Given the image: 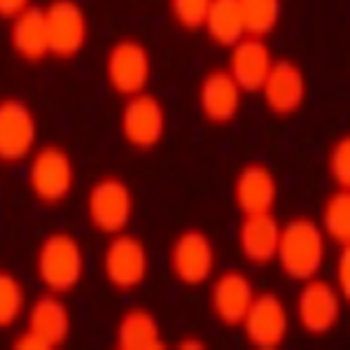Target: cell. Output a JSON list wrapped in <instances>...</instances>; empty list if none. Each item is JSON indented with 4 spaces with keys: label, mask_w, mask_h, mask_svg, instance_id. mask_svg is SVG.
<instances>
[{
    "label": "cell",
    "mask_w": 350,
    "mask_h": 350,
    "mask_svg": "<svg viewBox=\"0 0 350 350\" xmlns=\"http://www.w3.org/2000/svg\"><path fill=\"white\" fill-rule=\"evenodd\" d=\"M259 92L267 100V108L275 117H292L306 103V75H304L301 66L297 61L278 59L273 61Z\"/></svg>",
    "instance_id": "obj_12"
},
{
    "label": "cell",
    "mask_w": 350,
    "mask_h": 350,
    "mask_svg": "<svg viewBox=\"0 0 350 350\" xmlns=\"http://www.w3.org/2000/svg\"><path fill=\"white\" fill-rule=\"evenodd\" d=\"M348 262H350V250L348 245H341L336 262V290L341 292L343 299H348Z\"/></svg>",
    "instance_id": "obj_28"
},
{
    "label": "cell",
    "mask_w": 350,
    "mask_h": 350,
    "mask_svg": "<svg viewBox=\"0 0 350 350\" xmlns=\"http://www.w3.org/2000/svg\"><path fill=\"white\" fill-rule=\"evenodd\" d=\"M171 269L183 285L196 287L211 280L215 271V245L201 229H185L171 245Z\"/></svg>",
    "instance_id": "obj_9"
},
{
    "label": "cell",
    "mask_w": 350,
    "mask_h": 350,
    "mask_svg": "<svg viewBox=\"0 0 350 350\" xmlns=\"http://www.w3.org/2000/svg\"><path fill=\"white\" fill-rule=\"evenodd\" d=\"M10 42L16 56L24 61H42L49 54L47 24H44L42 8H26L12 19Z\"/></svg>",
    "instance_id": "obj_20"
},
{
    "label": "cell",
    "mask_w": 350,
    "mask_h": 350,
    "mask_svg": "<svg viewBox=\"0 0 350 350\" xmlns=\"http://www.w3.org/2000/svg\"><path fill=\"white\" fill-rule=\"evenodd\" d=\"M152 75V59L143 42L135 38H122L110 47L105 59L108 84L122 96H135L145 92Z\"/></svg>",
    "instance_id": "obj_5"
},
{
    "label": "cell",
    "mask_w": 350,
    "mask_h": 350,
    "mask_svg": "<svg viewBox=\"0 0 350 350\" xmlns=\"http://www.w3.org/2000/svg\"><path fill=\"white\" fill-rule=\"evenodd\" d=\"M278 199V183L264 163H245L234 180V201L243 215L271 213Z\"/></svg>",
    "instance_id": "obj_16"
},
{
    "label": "cell",
    "mask_w": 350,
    "mask_h": 350,
    "mask_svg": "<svg viewBox=\"0 0 350 350\" xmlns=\"http://www.w3.org/2000/svg\"><path fill=\"white\" fill-rule=\"evenodd\" d=\"M122 135L131 148L152 150L161 143L166 131V110L161 100L148 92L129 96L122 110Z\"/></svg>",
    "instance_id": "obj_11"
},
{
    "label": "cell",
    "mask_w": 350,
    "mask_h": 350,
    "mask_svg": "<svg viewBox=\"0 0 350 350\" xmlns=\"http://www.w3.org/2000/svg\"><path fill=\"white\" fill-rule=\"evenodd\" d=\"M28 329L40 334L52 348L61 346L70 334V313L56 292L38 297L28 308Z\"/></svg>",
    "instance_id": "obj_19"
},
{
    "label": "cell",
    "mask_w": 350,
    "mask_h": 350,
    "mask_svg": "<svg viewBox=\"0 0 350 350\" xmlns=\"http://www.w3.org/2000/svg\"><path fill=\"white\" fill-rule=\"evenodd\" d=\"M255 287L241 271H227L217 275L211 290V306L215 318L227 327H239L255 299Z\"/></svg>",
    "instance_id": "obj_17"
},
{
    "label": "cell",
    "mask_w": 350,
    "mask_h": 350,
    "mask_svg": "<svg viewBox=\"0 0 350 350\" xmlns=\"http://www.w3.org/2000/svg\"><path fill=\"white\" fill-rule=\"evenodd\" d=\"M243 92L227 68H213L199 84L201 115L213 124H229L241 110Z\"/></svg>",
    "instance_id": "obj_15"
},
{
    "label": "cell",
    "mask_w": 350,
    "mask_h": 350,
    "mask_svg": "<svg viewBox=\"0 0 350 350\" xmlns=\"http://www.w3.org/2000/svg\"><path fill=\"white\" fill-rule=\"evenodd\" d=\"M44 10V24H47L49 54L59 59H70L80 54L87 42V14L77 0H52Z\"/></svg>",
    "instance_id": "obj_10"
},
{
    "label": "cell",
    "mask_w": 350,
    "mask_h": 350,
    "mask_svg": "<svg viewBox=\"0 0 350 350\" xmlns=\"http://www.w3.org/2000/svg\"><path fill=\"white\" fill-rule=\"evenodd\" d=\"M26 308L24 285L10 271H0V327H12Z\"/></svg>",
    "instance_id": "obj_25"
},
{
    "label": "cell",
    "mask_w": 350,
    "mask_h": 350,
    "mask_svg": "<svg viewBox=\"0 0 350 350\" xmlns=\"http://www.w3.org/2000/svg\"><path fill=\"white\" fill-rule=\"evenodd\" d=\"M87 217L103 234H122L133 217L131 187L115 175L96 180L87 194Z\"/></svg>",
    "instance_id": "obj_3"
},
{
    "label": "cell",
    "mask_w": 350,
    "mask_h": 350,
    "mask_svg": "<svg viewBox=\"0 0 350 350\" xmlns=\"http://www.w3.org/2000/svg\"><path fill=\"white\" fill-rule=\"evenodd\" d=\"M341 292L336 285L320 280L318 275L304 280L301 290L297 295V318L304 332L313 336H325L338 325L341 318Z\"/></svg>",
    "instance_id": "obj_7"
},
{
    "label": "cell",
    "mask_w": 350,
    "mask_h": 350,
    "mask_svg": "<svg viewBox=\"0 0 350 350\" xmlns=\"http://www.w3.org/2000/svg\"><path fill=\"white\" fill-rule=\"evenodd\" d=\"M229 49V75L234 77L243 94H257L273 66L269 44L264 42V38L245 36Z\"/></svg>",
    "instance_id": "obj_14"
},
{
    "label": "cell",
    "mask_w": 350,
    "mask_h": 350,
    "mask_svg": "<svg viewBox=\"0 0 350 350\" xmlns=\"http://www.w3.org/2000/svg\"><path fill=\"white\" fill-rule=\"evenodd\" d=\"M38 122L33 110L21 98L0 100V159L21 161L36 148Z\"/></svg>",
    "instance_id": "obj_13"
},
{
    "label": "cell",
    "mask_w": 350,
    "mask_h": 350,
    "mask_svg": "<svg viewBox=\"0 0 350 350\" xmlns=\"http://www.w3.org/2000/svg\"><path fill=\"white\" fill-rule=\"evenodd\" d=\"M327 257V236L310 217H292L280 227L275 262L290 280L304 283L320 273Z\"/></svg>",
    "instance_id": "obj_1"
},
{
    "label": "cell",
    "mask_w": 350,
    "mask_h": 350,
    "mask_svg": "<svg viewBox=\"0 0 350 350\" xmlns=\"http://www.w3.org/2000/svg\"><path fill=\"white\" fill-rule=\"evenodd\" d=\"M150 271L148 247L140 239L115 234L103 252V273L115 290L129 292L145 283Z\"/></svg>",
    "instance_id": "obj_8"
},
{
    "label": "cell",
    "mask_w": 350,
    "mask_h": 350,
    "mask_svg": "<svg viewBox=\"0 0 350 350\" xmlns=\"http://www.w3.org/2000/svg\"><path fill=\"white\" fill-rule=\"evenodd\" d=\"M348 213H350L348 189L338 187L334 194H329V199L325 201L323 222H320V229H323V234L327 236V239L336 241L338 245H348V241H350Z\"/></svg>",
    "instance_id": "obj_24"
},
{
    "label": "cell",
    "mask_w": 350,
    "mask_h": 350,
    "mask_svg": "<svg viewBox=\"0 0 350 350\" xmlns=\"http://www.w3.org/2000/svg\"><path fill=\"white\" fill-rule=\"evenodd\" d=\"M280 241V224L273 213H255L241 219L239 227V250L250 264L267 267L275 262Z\"/></svg>",
    "instance_id": "obj_18"
},
{
    "label": "cell",
    "mask_w": 350,
    "mask_h": 350,
    "mask_svg": "<svg viewBox=\"0 0 350 350\" xmlns=\"http://www.w3.org/2000/svg\"><path fill=\"white\" fill-rule=\"evenodd\" d=\"M245 36L267 38L278 28L283 16V0H239Z\"/></svg>",
    "instance_id": "obj_23"
},
{
    "label": "cell",
    "mask_w": 350,
    "mask_h": 350,
    "mask_svg": "<svg viewBox=\"0 0 350 350\" xmlns=\"http://www.w3.org/2000/svg\"><path fill=\"white\" fill-rule=\"evenodd\" d=\"M243 332L252 348L275 350L285 343L290 332V315L275 292H262L255 295L245 318H243Z\"/></svg>",
    "instance_id": "obj_6"
},
{
    "label": "cell",
    "mask_w": 350,
    "mask_h": 350,
    "mask_svg": "<svg viewBox=\"0 0 350 350\" xmlns=\"http://www.w3.org/2000/svg\"><path fill=\"white\" fill-rule=\"evenodd\" d=\"M26 8H31V0H0V16L3 19H14Z\"/></svg>",
    "instance_id": "obj_30"
},
{
    "label": "cell",
    "mask_w": 350,
    "mask_h": 350,
    "mask_svg": "<svg viewBox=\"0 0 350 350\" xmlns=\"http://www.w3.org/2000/svg\"><path fill=\"white\" fill-rule=\"evenodd\" d=\"M14 348H21V350H52V346H49V343L44 341L40 334H36V332H31V329H26L24 334L16 338Z\"/></svg>",
    "instance_id": "obj_29"
},
{
    "label": "cell",
    "mask_w": 350,
    "mask_h": 350,
    "mask_svg": "<svg viewBox=\"0 0 350 350\" xmlns=\"http://www.w3.org/2000/svg\"><path fill=\"white\" fill-rule=\"evenodd\" d=\"M117 348L122 350H159L163 338L157 318L145 308H131L117 323Z\"/></svg>",
    "instance_id": "obj_21"
},
{
    "label": "cell",
    "mask_w": 350,
    "mask_h": 350,
    "mask_svg": "<svg viewBox=\"0 0 350 350\" xmlns=\"http://www.w3.org/2000/svg\"><path fill=\"white\" fill-rule=\"evenodd\" d=\"M327 171L329 178L336 183V187L348 189L350 185V140L348 135H341L329 150L327 157Z\"/></svg>",
    "instance_id": "obj_26"
},
{
    "label": "cell",
    "mask_w": 350,
    "mask_h": 350,
    "mask_svg": "<svg viewBox=\"0 0 350 350\" xmlns=\"http://www.w3.org/2000/svg\"><path fill=\"white\" fill-rule=\"evenodd\" d=\"M203 28L208 38L219 47H234L241 38H245L239 0H211Z\"/></svg>",
    "instance_id": "obj_22"
},
{
    "label": "cell",
    "mask_w": 350,
    "mask_h": 350,
    "mask_svg": "<svg viewBox=\"0 0 350 350\" xmlns=\"http://www.w3.org/2000/svg\"><path fill=\"white\" fill-rule=\"evenodd\" d=\"M180 348H206V343L203 341H196V338H185L183 343H180Z\"/></svg>",
    "instance_id": "obj_31"
},
{
    "label": "cell",
    "mask_w": 350,
    "mask_h": 350,
    "mask_svg": "<svg viewBox=\"0 0 350 350\" xmlns=\"http://www.w3.org/2000/svg\"><path fill=\"white\" fill-rule=\"evenodd\" d=\"M208 8H211V0H171L173 19L187 31L203 28Z\"/></svg>",
    "instance_id": "obj_27"
},
{
    "label": "cell",
    "mask_w": 350,
    "mask_h": 350,
    "mask_svg": "<svg viewBox=\"0 0 350 350\" xmlns=\"http://www.w3.org/2000/svg\"><path fill=\"white\" fill-rule=\"evenodd\" d=\"M36 273L49 292L66 295L75 290L84 275V252L80 241L64 231L49 234L36 252Z\"/></svg>",
    "instance_id": "obj_2"
},
{
    "label": "cell",
    "mask_w": 350,
    "mask_h": 350,
    "mask_svg": "<svg viewBox=\"0 0 350 350\" xmlns=\"http://www.w3.org/2000/svg\"><path fill=\"white\" fill-rule=\"evenodd\" d=\"M28 185L42 203H61L75 185L70 154L59 145H44L33 154L28 166Z\"/></svg>",
    "instance_id": "obj_4"
}]
</instances>
